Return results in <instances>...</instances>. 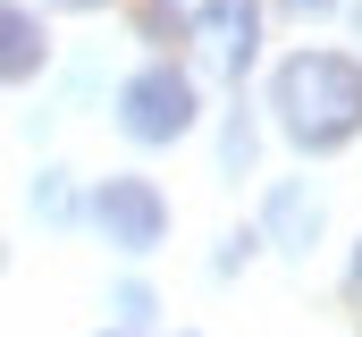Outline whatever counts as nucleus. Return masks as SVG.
Listing matches in <instances>:
<instances>
[{
    "instance_id": "1",
    "label": "nucleus",
    "mask_w": 362,
    "mask_h": 337,
    "mask_svg": "<svg viewBox=\"0 0 362 337\" xmlns=\"http://www.w3.org/2000/svg\"><path fill=\"white\" fill-rule=\"evenodd\" d=\"M270 110L303 152H337L362 135V59L346 51H295L270 76Z\"/></svg>"
},
{
    "instance_id": "2",
    "label": "nucleus",
    "mask_w": 362,
    "mask_h": 337,
    "mask_svg": "<svg viewBox=\"0 0 362 337\" xmlns=\"http://www.w3.org/2000/svg\"><path fill=\"white\" fill-rule=\"evenodd\" d=\"M118 127H127L135 144H177L185 127H194V76L169 68V59L135 68V76L118 84Z\"/></svg>"
},
{
    "instance_id": "3",
    "label": "nucleus",
    "mask_w": 362,
    "mask_h": 337,
    "mask_svg": "<svg viewBox=\"0 0 362 337\" xmlns=\"http://www.w3.org/2000/svg\"><path fill=\"white\" fill-rule=\"evenodd\" d=\"M93 228H101V245H118V253H152L169 236V202H160L152 177H101L93 185Z\"/></svg>"
},
{
    "instance_id": "4",
    "label": "nucleus",
    "mask_w": 362,
    "mask_h": 337,
    "mask_svg": "<svg viewBox=\"0 0 362 337\" xmlns=\"http://www.w3.org/2000/svg\"><path fill=\"white\" fill-rule=\"evenodd\" d=\"M194 42L211 76H245L262 51V0H202L194 8Z\"/></svg>"
},
{
    "instance_id": "5",
    "label": "nucleus",
    "mask_w": 362,
    "mask_h": 337,
    "mask_svg": "<svg viewBox=\"0 0 362 337\" xmlns=\"http://www.w3.org/2000/svg\"><path fill=\"white\" fill-rule=\"evenodd\" d=\"M0 68H8V84H25L34 68H42V17H34L25 0L0 8Z\"/></svg>"
},
{
    "instance_id": "6",
    "label": "nucleus",
    "mask_w": 362,
    "mask_h": 337,
    "mask_svg": "<svg viewBox=\"0 0 362 337\" xmlns=\"http://www.w3.org/2000/svg\"><path fill=\"white\" fill-rule=\"evenodd\" d=\"M312 236H320V202H312L303 185H278V194H270V245L312 253Z\"/></svg>"
},
{
    "instance_id": "7",
    "label": "nucleus",
    "mask_w": 362,
    "mask_h": 337,
    "mask_svg": "<svg viewBox=\"0 0 362 337\" xmlns=\"http://www.w3.org/2000/svg\"><path fill=\"white\" fill-rule=\"evenodd\" d=\"M219 168H228V177H245V168H253V118H245V110H236V118H228V135H219Z\"/></svg>"
},
{
    "instance_id": "8",
    "label": "nucleus",
    "mask_w": 362,
    "mask_h": 337,
    "mask_svg": "<svg viewBox=\"0 0 362 337\" xmlns=\"http://www.w3.org/2000/svg\"><path fill=\"white\" fill-rule=\"evenodd\" d=\"M34 211H42V219H76V194H68V177H59V168H42V177H34Z\"/></svg>"
},
{
    "instance_id": "9",
    "label": "nucleus",
    "mask_w": 362,
    "mask_h": 337,
    "mask_svg": "<svg viewBox=\"0 0 362 337\" xmlns=\"http://www.w3.org/2000/svg\"><path fill=\"white\" fill-rule=\"evenodd\" d=\"M110 312H118L127 329H144V321H152V295H144V287H118V295H110Z\"/></svg>"
},
{
    "instance_id": "10",
    "label": "nucleus",
    "mask_w": 362,
    "mask_h": 337,
    "mask_svg": "<svg viewBox=\"0 0 362 337\" xmlns=\"http://www.w3.org/2000/svg\"><path fill=\"white\" fill-rule=\"evenodd\" d=\"M169 25H194V17H177V0H152V8H144V34H152V42H160V34H169Z\"/></svg>"
},
{
    "instance_id": "11",
    "label": "nucleus",
    "mask_w": 362,
    "mask_h": 337,
    "mask_svg": "<svg viewBox=\"0 0 362 337\" xmlns=\"http://www.w3.org/2000/svg\"><path fill=\"white\" fill-rule=\"evenodd\" d=\"M253 245H262V236H228V245L211 253V270H219V278H228V270H236V261H245V253H253Z\"/></svg>"
},
{
    "instance_id": "12",
    "label": "nucleus",
    "mask_w": 362,
    "mask_h": 337,
    "mask_svg": "<svg viewBox=\"0 0 362 337\" xmlns=\"http://www.w3.org/2000/svg\"><path fill=\"white\" fill-rule=\"evenodd\" d=\"M286 8H303V17H320V8H337V0H286Z\"/></svg>"
},
{
    "instance_id": "13",
    "label": "nucleus",
    "mask_w": 362,
    "mask_h": 337,
    "mask_svg": "<svg viewBox=\"0 0 362 337\" xmlns=\"http://www.w3.org/2000/svg\"><path fill=\"white\" fill-rule=\"evenodd\" d=\"M59 8H101V0H59Z\"/></svg>"
}]
</instances>
